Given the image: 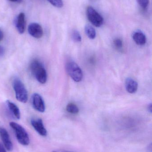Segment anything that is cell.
Segmentation results:
<instances>
[{
  "instance_id": "6da1fadb",
  "label": "cell",
  "mask_w": 152,
  "mask_h": 152,
  "mask_svg": "<svg viewBox=\"0 0 152 152\" xmlns=\"http://www.w3.org/2000/svg\"><path fill=\"white\" fill-rule=\"evenodd\" d=\"M30 68L32 75L39 83L44 84L46 82L47 76L46 70L40 61H33L31 62Z\"/></svg>"
},
{
  "instance_id": "7a4b0ae2",
  "label": "cell",
  "mask_w": 152,
  "mask_h": 152,
  "mask_svg": "<svg viewBox=\"0 0 152 152\" xmlns=\"http://www.w3.org/2000/svg\"><path fill=\"white\" fill-rule=\"evenodd\" d=\"M12 87L17 100L23 103L27 102L28 99V92L22 81L18 78H15L12 81Z\"/></svg>"
},
{
  "instance_id": "3957f363",
  "label": "cell",
  "mask_w": 152,
  "mask_h": 152,
  "mask_svg": "<svg viewBox=\"0 0 152 152\" xmlns=\"http://www.w3.org/2000/svg\"><path fill=\"white\" fill-rule=\"evenodd\" d=\"M10 126L14 131L19 143L25 146L28 145L30 140L28 134L26 129L22 126L16 122H10Z\"/></svg>"
},
{
  "instance_id": "277c9868",
  "label": "cell",
  "mask_w": 152,
  "mask_h": 152,
  "mask_svg": "<svg viewBox=\"0 0 152 152\" xmlns=\"http://www.w3.org/2000/svg\"><path fill=\"white\" fill-rule=\"evenodd\" d=\"M66 71L70 77L76 82H80L83 78L82 70L74 62H68L66 66Z\"/></svg>"
},
{
  "instance_id": "5b68a950",
  "label": "cell",
  "mask_w": 152,
  "mask_h": 152,
  "mask_svg": "<svg viewBox=\"0 0 152 152\" xmlns=\"http://www.w3.org/2000/svg\"><path fill=\"white\" fill-rule=\"evenodd\" d=\"M86 13L88 20L95 26L100 27L103 24L104 20L102 16L92 6L87 7Z\"/></svg>"
},
{
  "instance_id": "8992f818",
  "label": "cell",
  "mask_w": 152,
  "mask_h": 152,
  "mask_svg": "<svg viewBox=\"0 0 152 152\" xmlns=\"http://www.w3.org/2000/svg\"><path fill=\"white\" fill-rule=\"evenodd\" d=\"M0 137L5 149L9 151L13 150V146L8 131L4 128L0 127Z\"/></svg>"
},
{
  "instance_id": "52a82bcc",
  "label": "cell",
  "mask_w": 152,
  "mask_h": 152,
  "mask_svg": "<svg viewBox=\"0 0 152 152\" xmlns=\"http://www.w3.org/2000/svg\"><path fill=\"white\" fill-rule=\"evenodd\" d=\"M32 104L36 110L43 113L45 111V104L42 96L39 94H34L32 97Z\"/></svg>"
},
{
  "instance_id": "ba28073f",
  "label": "cell",
  "mask_w": 152,
  "mask_h": 152,
  "mask_svg": "<svg viewBox=\"0 0 152 152\" xmlns=\"http://www.w3.org/2000/svg\"><path fill=\"white\" fill-rule=\"evenodd\" d=\"M29 34L34 38L39 39L43 37V31L42 26L37 23H31L28 28Z\"/></svg>"
},
{
  "instance_id": "9c48e42d",
  "label": "cell",
  "mask_w": 152,
  "mask_h": 152,
  "mask_svg": "<svg viewBox=\"0 0 152 152\" xmlns=\"http://www.w3.org/2000/svg\"><path fill=\"white\" fill-rule=\"evenodd\" d=\"M31 124L34 129L40 135L43 137L47 135V130L41 119L31 120Z\"/></svg>"
},
{
  "instance_id": "30bf717a",
  "label": "cell",
  "mask_w": 152,
  "mask_h": 152,
  "mask_svg": "<svg viewBox=\"0 0 152 152\" xmlns=\"http://www.w3.org/2000/svg\"><path fill=\"white\" fill-rule=\"evenodd\" d=\"M15 25L19 33L23 34L25 32L26 26L25 13L21 12L18 15L15 20Z\"/></svg>"
},
{
  "instance_id": "8fae6325",
  "label": "cell",
  "mask_w": 152,
  "mask_h": 152,
  "mask_svg": "<svg viewBox=\"0 0 152 152\" xmlns=\"http://www.w3.org/2000/svg\"><path fill=\"white\" fill-rule=\"evenodd\" d=\"M126 88L127 91L130 94H134L138 88L137 82L132 78H128L126 81Z\"/></svg>"
},
{
  "instance_id": "7c38bea8",
  "label": "cell",
  "mask_w": 152,
  "mask_h": 152,
  "mask_svg": "<svg viewBox=\"0 0 152 152\" xmlns=\"http://www.w3.org/2000/svg\"><path fill=\"white\" fill-rule=\"evenodd\" d=\"M133 38L136 43L138 45H144L146 43V36L141 31H137L135 32L133 34Z\"/></svg>"
},
{
  "instance_id": "4fadbf2b",
  "label": "cell",
  "mask_w": 152,
  "mask_h": 152,
  "mask_svg": "<svg viewBox=\"0 0 152 152\" xmlns=\"http://www.w3.org/2000/svg\"><path fill=\"white\" fill-rule=\"evenodd\" d=\"M6 105L12 116L17 119H19L21 118V113L18 107L15 104L10 101H6Z\"/></svg>"
},
{
  "instance_id": "5bb4252c",
  "label": "cell",
  "mask_w": 152,
  "mask_h": 152,
  "mask_svg": "<svg viewBox=\"0 0 152 152\" xmlns=\"http://www.w3.org/2000/svg\"><path fill=\"white\" fill-rule=\"evenodd\" d=\"M85 32L90 39H94L96 37V31L93 27L90 25H87L85 27Z\"/></svg>"
},
{
  "instance_id": "9a60e30c",
  "label": "cell",
  "mask_w": 152,
  "mask_h": 152,
  "mask_svg": "<svg viewBox=\"0 0 152 152\" xmlns=\"http://www.w3.org/2000/svg\"><path fill=\"white\" fill-rule=\"evenodd\" d=\"M66 110L68 112L72 114H77L79 112V109L76 104L73 103H70L68 104Z\"/></svg>"
},
{
  "instance_id": "2e32d148",
  "label": "cell",
  "mask_w": 152,
  "mask_h": 152,
  "mask_svg": "<svg viewBox=\"0 0 152 152\" xmlns=\"http://www.w3.org/2000/svg\"><path fill=\"white\" fill-rule=\"evenodd\" d=\"M71 37L73 41L76 42H79L82 40L80 33L77 30H73L71 34Z\"/></svg>"
},
{
  "instance_id": "e0dca14e",
  "label": "cell",
  "mask_w": 152,
  "mask_h": 152,
  "mask_svg": "<svg viewBox=\"0 0 152 152\" xmlns=\"http://www.w3.org/2000/svg\"><path fill=\"white\" fill-rule=\"evenodd\" d=\"M51 4L57 8H62L63 6L62 0H47Z\"/></svg>"
},
{
  "instance_id": "ac0fdd59",
  "label": "cell",
  "mask_w": 152,
  "mask_h": 152,
  "mask_svg": "<svg viewBox=\"0 0 152 152\" xmlns=\"http://www.w3.org/2000/svg\"><path fill=\"white\" fill-rule=\"evenodd\" d=\"M137 1L143 9H146L149 4V0H137Z\"/></svg>"
},
{
  "instance_id": "d6986e66",
  "label": "cell",
  "mask_w": 152,
  "mask_h": 152,
  "mask_svg": "<svg viewBox=\"0 0 152 152\" xmlns=\"http://www.w3.org/2000/svg\"><path fill=\"white\" fill-rule=\"evenodd\" d=\"M114 44L115 47L117 50H120L123 47V42L122 40L119 38H117L114 40Z\"/></svg>"
},
{
  "instance_id": "ffe728a7",
  "label": "cell",
  "mask_w": 152,
  "mask_h": 152,
  "mask_svg": "<svg viewBox=\"0 0 152 152\" xmlns=\"http://www.w3.org/2000/svg\"><path fill=\"white\" fill-rule=\"evenodd\" d=\"M5 50L4 48L1 45H0V57H2L4 54Z\"/></svg>"
},
{
  "instance_id": "44dd1931",
  "label": "cell",
  "mask_w": 152,
  "mask_h": 152,
  "mask_svg": "<svg viewBox=\"0 0 152 152\" xmlns=\"http://www.w3.org/2000/svg\"><path fill=\"white\" fill-rule=\"evenodd\" d=\"M0 152H7L4 146L1 143H0Z\"/></svg>"
},
{
  "instance_id": "7402d4cb",
  "label": "cell",
  "mask_w": 152,
  "mask_h": 152,
  "mask_svg": "<svg viewBox=\"0 0 152 152\" xmlns=\"http://www.w3.org/2000/svg\"><path fill=\"white\" fill-rule=\"evenodd\" d=\"M4 38V34L2 30L0 29V42L3 40Z\"/></svg>"
},
{
  "instance_id": "603a6c76",
  "label": "cell",
  "mask_w": 152,
  "mask_h": 152,
  "mask_svg": "<svg viewBox=\"0 0 152 152\" xmlns=\"http://www.w3.org/2000/svg\"><path fill=\"white\" fill-rule=\"evenodd\" d=\"M9 1L13 2L16 3H21L22 1V0H9Z\"/></svg>"
},
{
  "instance_id": "cb8c5ba5",
  "label": "cell",
  "mask_w": 152,
  "mask_h": 152,
  "mask_svg": "<svg viewBox=\"0 0 152 152\" xmlns=\"http://www.w3.org/2000/svg\"><path fill=\"white\" fill-rule=\"evenodd\" d=\"M147 150H148V152H152V144H151V145H150L148 146V149H147Z\"/></svg>"
},
{
  "instance_id": "d4e9b609",
  "label": "cell",
  "mask_w": 152,
  "mask_h": 152,
  "mask_svg": "<svg viewBox=\"0 0 152 152\" xmlns=\"http://www.w3.org/2000/svg\"><path fill=\"white\" fill-rule=\"evenodd\" d=\"M148 110H149V111H150V112L152 113V104H149V105H148Z\"/></svg>"
},
{
  "instance_id": "484cf974",
  "label": "cell",
  "mask_w": 152,
  "mask_h": 152,
  "mask_svg": "<svg viewBox=\"0 0 152 152\" xmlns=\"http://www.w3.org/2000/svg\"><path fill=\"white\" fill-rule=\"evenodd\" d=\"M53 152H57V151H53Z\"/></svg>"
}]
</instances>
